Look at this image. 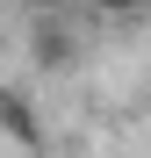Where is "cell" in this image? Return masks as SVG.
Returning a JSON list of instances; mask_svg holds the SVG:
<instances>
[{"label":"cell","instance_id":"1","mask_svg":"<svg viewBox=\"0 0 151 158\" xmlns=\"http://www.w3.org/2000/svg\"><path fill=\"white\" fill-rule=\"evenodd\" d=\"M29 50H36V65H43V72H58V65H72V58H79V43H72L65 15H50V7L29 22Z\"/></svg>","mask_w":151,"mask_h":158},{"label":"cell","instance_id":"2","mask_svg":"<svg viewBox=\"0 0 151 158\" xmlns=\"http://www.w3.org/2000/svg\"><path fill=\"white\" fill-rule=\"evenodd\" d=\"M0 122H7V137H15L22 151H36V144H43V122H36V108H29L15 86H0Z\"/></svg>","mask_w":151,"mask_h":158},{"label":"cell","instance_id":"3","mask_svg":"<svg viewBox=\"0 0 151 158\" xmlns=\"http://www.w3.org/2000/svg\"><path fill=\"white\" fill-rule=\"evenodd\" d=\"M94 22H115V29H144L151 22V0H86Z\"/></svg>","mask_w":151,"mask_h":158},{"label":"cell","instance_id":"4","mask_svg":"<svg viewBox=\"0 0 151 158\" xmlns=\"http://www.w3.org/2000/svg\"><path fill=\"white\" fill-rule=\"evenodd\" d=\"M22 7H29V15H43V7H58V0H22Z\"/></svg>","mask_w":151,"mask_h":158}]
</instances>
